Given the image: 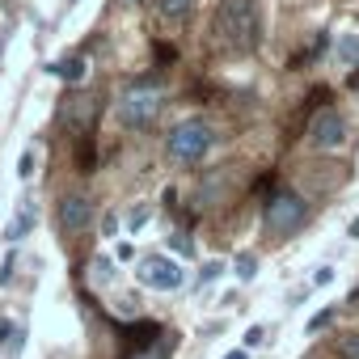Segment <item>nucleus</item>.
<instances>
[{
    "mask_svg": "<svg viewBox=\"0 0 359 359\" xmlns=\"http://www.w3.org/2000/svg\"><path fill=\"white\" fill-rule=\"evenodd\" d=\"M212 39L216 47L241 55L258 47V0H220L212 18Z\"/></svg>",
    "mask_w": 359,
    "mask_h": 359,
    "instance_id": "nucleus-1",
    "label": "nucleus"
},
{
    "mask_svg": "<svg viewBox=\"0 0 359 359\" xmlns=\"http://www.w3.org/2000/svg\"><path fill=\"white\" fill-rule=\"evenodd\" d=\"M212 144H216L212 123H203V118H187V123H177V127L169 131L165 152H169L173 165H195V161H203V156L212 152Z\"/></svg>",
    "mask_w": 359,
    "mask_h": 359,
    "instance_id": "nucleus-2",
    "label": "nucleus"
},
{
    "mask_svg": "<svg viewBox=\"0 0 359 359\" xmlns=\"http://www.w3.org/2000/svg\"><path fill=\"white\" fill-rule=\"evenodd\" d=\"M266 233L271 237H292V233H300L304 229V220H309V203L300 199V195H292V191H279V195H271L266 199Z\"/></svg>",
    "mask_w": 359,
    "mask_h": 359,
    "instance_id": "nucleus-3",
    "label": "nucleus"
},
{
    "mask_svg": "<svg viewBox=\"0 0 359 359\" xmlns=\"http://www.w3.org/2000/svg\"><path fill=\"white\" fill-rule=\"evenodd\" d=\"M114 114H118V127H127V131H144V127H152V118L161 114V93L135 85V89H127V93L118 97Z\"/></svg>",
    "mask_w": 359,
    "mask_h": 359,
    "instance_id": "nucleus-4",
    "label": "nucleus"
},
{
    "mask_svg": "<svg viewBox=\"0 0 359 359\" xmlns=\"http://www.w3.org/2000/svg\"><path fill=\"white\" fill-rule=\"evenodd\" d=\"M309 144H313L317 152L342 148V144H346V118H342L334 106H321V110L313 114V123H309Z\"/></svg>",
    "mask_w": 359,
    "mask_h": 359,
    "instance_id": "nucleus-5",
    "label": "nucleus"
},
{
    "mask_svg": "<svg viewBox=\"0 0 359 359\" xmlns=\"http://www.w3.org/2000/svg\"><path fill=\"white\" fill-rule=\"evenodd\" d=\"M135 279L144 287H152V292H177L182 287V271H177V262H169V258H144Z\"/></svg>",
    "mask_w": 359,
    "mask_h": 359,
    "instance_id": "nucleus-6",
    "label": "nucleus"
},
{
    "mask_svg": "<svg viewBox=\"0 0 359 359\" xmlns=\"http://www.w3.org/2000/svg\"><path fill=\"white\" fill-rule=\"evenodd\" d=\"M89 220H93V203L85 199V195H64L60 199V229L68 233V237H76V233H85L89 229Z\"/></svg>",
    "mask_w": 359,
    "mask_h": 359,
    "instance_id": "nucleus-7",
    "label": "nucleus"
},
{
    "mask_svg": "<svg viewBox=\"0 0 359 359\" xmlns=\"http://www.w3.org/2000/svg\"><path fill=\"white\" fill-rule=\"evenodd\" d=\"M93 114H97V102L93 97H64V106H60V123L72 135H85L89 123H93Z\"/></svg>",
    "mask_w": 359,
    "mask_h": 359,
    "instance_id": "nucleus-8",
    "label": "nucleus"
},
{
    "mask_svg": "<svg viewBox=\"0 0 359 359\" xmlns=\"http://www.w3.org/2000/svg\"><path fill=\"white\" fill-rule=\"evenodd\" d=\"M47 72L60 76V81H68V85H85V76H89V60L76 51V55H64V60L47 64Z\"/></svg>",
    "mask_w": 359,
    "mask_h": 359,
    "instance_id": "nucleus-9",
    "label": "nucleus"
},
{
    "mask_svg": "<svg viewBox=\"0 0 359 359\" xmlns=\"http://www.w3.org/2000/svg\"><path fill=\"white\" fill-rule=\"evenodd\" d=\"M34 220H39L34 203H22V212H18V216L9 220V229H5V241H9V245H18V241H22V237L34 229Z\"/></svg>",
    "mask_w": 359,
    "mask_h": 359,
    "instance_id": "nucleus-10",
    "label": "nucleus"
},
{
    "mask_svg": "<svg viewBox=\"0 0 359 359\" xmlns=\"http://www.w3.org/2000/svg\"><path fill=\"white\" fill-rule=\"evenodd\" d=\"M191 5H195V0H156V13H161L165 22H182V18L191 13Z\"/></svg>",
    "mask_w": 359,
    "mask_h": 359,
    "instance_id": "nucleus-11",
    "label": "nucleus"
},
{
    "mask_svg": "<svg viewBox=\"0 0 359 359\" xmlns=\"http://www.w3.org/2000/svg\"><path fill=\"white\" fill-rule=\"evenodd\" d=\"M338 60H342L346 68H359V34H342V43H338Z\"/></svg>",
    "mask_w": 359,
    "mask_h": 359,
    "instance_id": "nucleus-12",
    "label": "nucleus"
},
{
    "mask_svg": "<svg viewBox=\"0 0 359 359\" xmlns=\"http://www.w3.org/2000/svg\"><path fill=\"white\" fill-rule=\"evenodd\" d=\"M93 283H114V258H106V254H97L93 258Z\"/></svg>",
    "mask_w": 359,
    "mask_h": 359,
    "instance_id": "nucleus-13",
    "label": "nucleus"
},
{
    "mask_svg": "<svg viewBox=\"0 0 359 359\" xmlns=\"http://www.w3.org/2000/svg\"><path fill=\"white\" fill-rule=\"evenodd\" d=\"M254 275H258V258H254V254H241V258H237V279L250 283Z\"/></svg>",
    "mask_w": 359,
    "mask_h": 359,
    "instance_id": "nucleus-14",
    "label": "nucleus"
},
{
    "mask_svg": "<svg viewBox=\"0 0 359 359\" xmlns=\"http://www.w3.org/2000/svg\"><path fill=\"white\" fill-rule=\"evenodd\" d=\"M330 321H334V309H321V313H313V317H309V334H321Z\"/></svg>",
    "mask_w": 359,
    "mask_h": 359,
    "instance_id": "nucleus-15",
    "label": "nucleus"
},
{
    "mask_svg": "<svg viewBox=\"0 0 359 359\" xmlns=\"http://www.w3.org/2000/svg\"><path fill=\"white\" fill-rule=\"evenodd\" d=\"M169 245H173V250H177V254H187V258H191V254H195V241H191V237H187V233H173V237H169Z\"/></svg>",
    "mask_w": 359,
    "mask_h": 359,
    "instance_id": "nucleus-16",
    "label": "nucleus"
},
{
    "mask_svg": "<svg viewBox=\"0 0 359 359\" xmlns=\"http://www.w3.org/2000/svg\"><path fill=\"white\" fill-rule=\"evenodd\" d=\"M34 165H39V156H34V152H22V165H18V177H34Z\"/></svg>",
    "mask_w": 359,
    "mask_h": 359,
    "instance_id": "nucleus-17",
    "label": "nucleus"
},
{
    "mask_svg": "<svg viewBox=\"0 0 359 359\" xmlns=\"http://www.w3.org/2000/svg\"><path fill=\"white\" fill-rule=\"evenodd\" d=\"M102 233H106V237L118 233V212H106V216H102Z\"/></svg>",
    "mask_w": 359,
    "mask_h": 359,
    "instance_id": "nucleus-18",
    "label": "nucleus"
},
{
    "mask_svg": "<svg viewBox=\"0 0 359 359\" xmlns=\"http://www.w3.org/2000/svg\"><path fill=\"white\" fill-rule=\"evenodd\" d=\"M313 283H317V287L334 283V266H317V271H313Z\"/></svg>",
    "mask_w": 359,
    "mask_h": 359,
    "instance_id": "nucleus-19",
    "label": "nucleus"
},
{
    "mask_svg": "<svg viewBox=\"0 0 359 359\" xmlns=\"http://www.w3.org/2000/svg\"><path fill=\"white\" fill-rule=\"evenodd\" d=\"M262 338H266L262 325H250V330H245V346H262Z\"/></svg>",
    "mask_w": 359,
    "mask_h": 359,
    "instance_id": "nucleus-20",
    "label": "nucleus"
},
{
    "mask_svg": "<svg viewBox=\"0 0 359 359\" xmlns=\"http://www.w3.org/2000/svg\"><path fill=\"white\" fill-rule=\"evenodd\" d=\"M220 271H224V266H220V262H208V266H203V271H199V283H212V279H216V275H220Z\"/></svg>",
    "mask_w": 359,
    "mask_h": 359,
    "instance_id": "nucleus-21",
    "label": "nucleus"
},
{
    "mask_svg": "<svg viewBox=\"0 0 359 359\" xmlns=\"http://www.w3.org/2000/svg\"><path fill=\"white\" fill-rule=\"evenodd\" d=\"M144 220H148V208H135V212H131V216H127V229H140V224H144Z\"/></svg>",
    "mask_w": 359,
    "mask_h": 359,
    "instance_id": "nucleus-22",
    "label": "nucleus"
},
{
    "mask_svg": "<svg viewBox=\"0 0 359 359\" xmlns=\"http://www.w3.org/2000/svg\"><path fill=\"white\" fill-rule=\"evenodd\" d=\"M342 351H346V359H359V334H351V338L342 342Z\"/></svg>",
    "mask_w": 359,
    "mask_h": 359,
    "instance_id": "nucleus-23",
    "label": "nucleus"
},
{
    "mask_svg": "<svg viewBox=\"0 0 359 359\" xmlns=\"http://www.w3.org/2000/svg\"><path fill=\"white\" fill-rule=\"evenodd\" d=\"M114 309H118V313H123V317H135V300H131V296H123V300H118V304H114Z\"/></svg>",
    "mask_w": 359,
    "mask_h": 359,
    "instance_id": "nucleus-24",
    "label": "nucleus"
},
{
    "mask_svg": "<svg viewBox=\"0 0 359 359\" xmlns=\"http://www.w3.org/2000/svg\"><path fill=\"white\" fill-rule=\"evenodd\" d=\"M131 359H165V346H161L156 355H152V346H144V351H140V355H131Z\"/></svg>",
    "mask_w": 359,
    "mask_h": 359,
    "instance_id": "nucleus-25",
    "label": "nucleus"
},
{
    "mask_svg": "<svg viewBox=\"0 0 359 359\" xmlns=\"http://www.w3.org/2000/svg\"><path fill=\"white\" fill-rule=\"evenodd\" d=\"M346 237H359V216H355V220L346 224Z\"/></svg>",
    "mask_w": 359,
    "mask_h": 359,
    "instance_id": "nucleus-26",
    "label": "nucleus"
},
{
    "mask_svg": "<svg viewBox=\"0 0 359 359\" xmlns=\"http://www.w3.org/2000/svg\"><path fill=\"white\" fill-rule=\"evenodd\" d=\"M224 359H250V355H245V351H229Z\"/></svg>",
    "mask_w": 359,
    "mask_h": 359,
    "instance_id": "nucleus-27",
    "label": "nucleus"
},
{
    "mask_svg": "<svg viewBox=\"0 0 359 359\" xmlns=\"http://www.w3.org/2000/svg\"><path fill=\"white\" fill-rule=\"evenodd\" d=\"M64 5H68V9H72V5H81V0H64Z\"/></svg>",
    "mask_w": 359,
    "mask_h": 359,
    "instance_id": "nucleus-28",
    "label": "nucleus"
},
{
    "mask_svg": "<svg viewBox=\"0 0 359 359\" xmlns=\"http://www.w3.org/2000/svg\"><path fill=\"white\" fill-rule=\"evenodd\" d=\"M123 5H135V0H123Z\"/></svg>",
    "mask_w": 359,
    "mask_h": 359,
    "instance_id": "nucleus-29",
    "label": "nucleus"
}]
</instances>
